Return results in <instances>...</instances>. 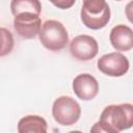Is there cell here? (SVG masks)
<instances>
[{"label":"cell","instance_id":"obj_2","mask_svg":"<svg viewBox=\"0 0 133 133\" xmlns=\"http://www.w3.org/2000/svg\"><path fill=\"white\" fill-rule=\"evenodd\" d=\"M38 36L42 45L53 52L62 50L69 43L66 29L62 23L56 20H48L44 22Z\"/></svg>","mask_w":133,"mask_h":133},{"label":"cell","instance_id":"obj_9","mask_svg":"<svg viewBox=\"0 0 133 133\" xmlns=\"http://www.w3.org/2000/svg\"><path fill=\"white\" fill-rule=\"evenodd\" d=\"M48 129L45 118L38 115H27L22 117L18 124V131L20 133H46Z\"/></svg>","mask_w":133,"mask_h":133},{"label":"cell","instance_id":"obj_10","mask_svg":"<svg viewBox=\"0 0 133 133\" xmlns=\"http://www.w3.org/2000/svg\"><path fill=\"white\" fill-rule=\"evenodd\" d=\"M80 17H81L82 23L87 28L98 30V29L105 27L108 24L110 20V8H109V5H107L105 9L99 15H89L81 10Z\"/></svg>","mask_w":133,"mask_h":133},{"label":"cell","instance_id":"obj_3","mask_svg":"<svg viewBox=\"0 0 133 133\" xmlns=\"http://www.w3.org/2000/svg\"><path fill=\"white\" fill-rule=\"evenodd\" d=\"M81 114L80 105L69 96L57 98L52 106V115L56 123L62 126H71L77 123Z\"/></svg>","mask_w":133,"mask_h":133},{"label":"cell","instance_id":"obj_6","mask_svg":"<svg viewBox=\"0 0 133 133\" xmlns=\"http://www.w3.org/2000/svg\"><path fill=\"white\" fill-rule=\"evenodd\" d=\"M42 21L39 16L34 14H23L15 16L14 28L23 38H34L41 31Z\"/></svg>","mask_w":133,"mask_h":133},{"label":"cell","instance_id":"obj_14","mask_svg":"<svg viewBox=\"0 0 133 133\" xmlns=\"http://www.w3.org/2000/svg\"><path fill=\"white\" fill-rule=\"evenodd\" d=\"M49 1L60 9H68L75 4L76 0H49Z\"/></svg>","mask_w":133,"mask_h":133},{"label":"cell","instance_id":"obj_11","mask_svg":"<svg viewBox=\"0 0 133 133\" xmlns=\"http://www.w3.org/2000/svg\"><path fill=\"white\" fill-rule=\"evenodd\" d=\"M10 10L14 16L23 14H34L39 16L42 4L39 0H11Z\"/></svg>","mask_w":133,"mask_h":133},{"label":"cell","instance_id":"obj_16","mask_svg":"<svg viewBox=\"0 0 133 133\" xmlns=\"http://www.w3.org/2000/svg\"><path fill=\"white\" fill-rule=\"evenodd\" d=\"M116 1H121V0H116Z\"/></svg>","mask_w":133,"mask_h":133},{"label":"cell","instance_id":"obj_5","mask_svg":"<svg viewBox=\"0 0 133 133\" xmlns=\"http://www.w3.org/2000/svg\"><path fill=\"white\" fill-rule=\"evenodd\" d=\"M99 51V45L95 37L86 34L75 36L70 43V52L72 56L81 61H87L96 57Z\"/></svg>","mask_w":133,"mask_h":133},{"label":"cell","instance_id":"obj_7","mask_svg":"<svg viewBox=\"0 0 133 133\" xmlns=\"http://www.w3.org/2000/svg\"><path fill=\"white\" fill-rule=\"evenodd\" d=\"M73 90L82 101L92 100L99 92V83L90 74H80L73 80Z\"/></svg>","mask_w":133,"mask_h":133},{"label":"cell","instance_id":"obj_8","mask_svg":"<svg viewBox=\"0 0 133 133\" xmlns=\"http://www.w3.org/2000/svg\"><path fill=\"white\" fill-rule=\"evenodd\" d=\"M109 39L115 50L129 51L133 48V30L124 24H118L111 29Z\"/></svg>","mask_w":133,"mask_h":133},{"label":"cell","instance_id":"obj_4","mask_svg":"<svg viewBox=\"0 0 133 133\" xmlns=\"http://www.w3.org/2000/svg\"><path fill=\"white\" fill-rule=\"evenodd\" d=\"M98 69L110 77L124 76L130 68L128 58L118 52H111L101 56L98 59Z\"/></svg>","mask_w":133,"mask_h":133},{"label":"cell","instance_id":"obj_13","mask_svg":"<svg viewBox=\"0 0 133 133\" xmlns=\"http://www.w3.org/2000/svg\"><path fill=\"white\" fill-rule=\"evenodd\" d=\"M1 36H2V47H1V56H4L7 53H10L14 47V38L11 33L5 28H1Z\"/></svg>","mask_w":133,"mask_h":133},{"label":"cell","instance_id":"obj_1","mask_svg":"<svg viewBox=\"0 0 133 133\" xmlns=\"http://www.w3.org/2000/svg\"><path fill=\"white\" fill-rule=\"evenodd\" d=\"M131 127H133V105L124 103L105 107L100 121L94 125L90 131L118 133Z\"/></svg>","mask_w":133,"mask_h":133},{"label":"cell","instance_id":"obj_15","mask_svg":"<svg viewBox=\"0 0 133 133\" xmlns=\"http://www.w3.org/2000/svg\"><path fill=\"white\" fill-rule=\"evenodd\" d=\"M125 12H126V17L129 20V22H131L133 24V0H131L125 8Z\"/></svg>","mask_w":133,"mask_h":133},{"label":"cell","instance_id":"obj_12","mask_svg":"<svg viewBox=\"0 0 133 133\" xmlns=\"http://www.w3.org/2000/svg\"><path fill=\"white\" fill-rule=\"evenodd\" d=\"M108 4L105 0H83V5L81 10L89 15L101 14Z\"/></svg>","mask_w":133,"mask_h":133}]
</instances>
